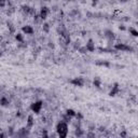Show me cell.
Wrapping results in <instances>:
<instances>
[{"label": "cell", "instance_id": "1", "mask_svg": "<svg viewBox=\"0 0 138 138\" xmlns=\"http://www.w3.org/2000/svg\"><path fill=\"white\" fill-rule=\"evenodd\" d=\"M56 133L61 138H65L68 134V123L61 120L56 125Z\"/></svg>", "mask_w": 138, "mask_h": 138}, {"label": "cell", "instance_id": "2", "mask_svg": "<svg viewBox=\"0 0 138 138\" xmlns=\"http://www.w3.org/2000/svg\"><path fill=\"white\" fill-rule=\"evenodd\" d=\"M113 48L118 52H134V49H133L131 45H128V44H126V43H122V42L116 43L113 45Z\"/></svg>", "mask_w": 138, "mask_h": 138}, {"label": "cell", "instance_id": "3", "mask_svg": "<svg viewBox=\"0 0 138 138\" xmlns=\"http://www.w3.org/2000/svg\"><path fill=\"white\" fill-rule=\"evenodd\" d=\"M43 108V101L42 100H36L35 103H32L30 105V110L32 111L33 113H40L41 110Z\"/></svg>", "mask_w": 138, "mask_h": 138}, {"label": "cell", "instance_id": "4", "mask_svg": "<svg viewBox=\"0 0 138 138\" xmlns=\"http://www.w3.org/2000/svg\"><path fill=\"white\" fill-rule=\"evenodd\" d=\"M69 83H71L72 85L74 86H78V87H82L85 83V80L83 79L82 77H77V78H74V79L69 80Z\"/></svg>", "mask_w": 138, "mask_h": 138}, {"label": "cell", "instance_id": "5", "mask_svg": "<svg viewBox=\"0 0 138 138\" xmlns=\"http://www.w3.org/2000/svg\"><path fill=\"white\" fill-rule=\"evenodd\" d=\"M120 92H121V88L119 86V83H113V85L111 86V91L109 92V96H117L120 94Z\"/></svg>", "mask_w": 138, "mask_h": 138}, {"label": "cell", "instance_id": "6", "mask_svg": "<svg viewBox=\"0 0 138 138\" xmlns=\"http://www.w3.org/2000/svg\"><path fill=\"white\" fill-rule=\"evenodd\" d=\"M49 13H50V9H49L48 7H42V8H41L40 12H39V15H40L41 20H42V21H44V20H46V19H48V15H49Z\"/></svg>", "mask_w": 138, "mask_h": 138}, {"label": "cell", "instance_id": "7", "mask_svg": "<svg viewBox=\"0 0 138 138\" xmlns=\"http://www.w3.org/2000/svg\"><path fill=\"white\" fill-rule=\"evenodd\" d=\"M85 49H86L87 52H94L96 50V46H95V43L94 41L92 40V39H88V41L86 42V44H85Z\"/></svg>", "mask_w": 138, "mask_h": 138}, {"label": "cell", "instance_id": "8", "mask_svg": "<svg viewBox=\"0 0 138 138\" xmlns=\"http://www.w3.org/2000/svg\"><path fill=\"white\" fill-rule=\"evenodd\" d=\"M22 32H23V33H25V35L32 36V33L35 32V29L32 28V26H30V25H25V26H23V27H22Z\"/></svg>", "mask_w": 138, "mask_h": 138}, {"label": "cell", "instance_id": "9", "mask_svg": "<svg viewBox=\"0 0 138 138\" xmlns=\"http://www.w3.org/2000/svg\"><path fill=\"white\" fill-rule=\"evenodd\" d=\"M10 103H11V100H10L9 98L7 97V96H4V95L0 96V106H2V107H8V106L10 105Z\"/></svg>", "mask_w": 138, "mask_h": 138}, {"label": "cell", "instance_id": "10", "mask_svg": "<svg viewBox=\"0 0 138 138\" xmlns=\"http://www.w3.org/2000/svg\"><path fill=\"white\" fill-rule=\"evenodd\" d=\"M26 125H27L28 128H32L33 125H35V119H33V116L32 114H29L27 118V121H26Z\"/></svg>", "mask_w": 138, "mask_h": 138}, {"label": "cell", "instance_id": "11", "mask_svg": "<svg viewBox=\"0 0 138 138\" xmlns=\"http://www.w3.org/2000/svg\"><path fill=\"white\" fill-rule=\"evenodd\" d=\"M105 37L108 39V40H110V41H113L114 40V38H116V33H114L112 30H105Z\"/></svg>", "mask_w": 138, "mask_h": 138}, {"label": "cell", "instance_id": "12", "mask_svg": "<svg viewBox=\"0 0 138 138\" xmlns=\"http://www.w3.org/2000/svg\"><path fill=\"white\" fill-rule=\"evenodd\" d=\"M28 134H29V128L28 127H23V128H21L17 132V136H21V137L28 136Z\"/></svg>", "mask_w": 138, "mask_h": 138}, {"label": "cell", "instance_id": "13", "mask_svg": "<svg viewBox=\"0 0 138 138\" xmlns=\"http://www.w3.org/2000/svg\"><path fill=\"white\" fill-rule=\"evenodd\" d=\"M14 38H15V40L17 41V43H20V42H24V41H25V38H24V33H21V32H17V33H15Z\"/></svg>", "mask_w": 138, "mask_h": 138}, {"label": "cell", "instance_id": "14", "mask_svg": "<svg viewBox=\"0 0 138 138\" xmlns=\"http://www.w3.org/2000/svg\"><path fill=\"white\" fill-rule=\"evenodd\" d=\"M95 64L97 65V66H103V67H107V68H109V67L111 66V64L107 61H98V62H96Z\"/></svg>", "mask_w": 138, "mask_h": 138}, {"label": "cell", "instance_id": "15", "mask_svg": "<svg viewBox=\"0 0 138 138\" xmlns=\"http://www.w3.org/2000/svg\"><path fill=\"white\" fill-rule=\"evenodd\" d=\"M74 135L77 137H82L83 135H84V131L81 128V126L80 127H75V129H74Z\"/></svg>", "mask_w": 138, "mask_h": 138}, {"label": "cell", "instance_id": "16", "mask_svg": "<svg viewBox=\"0 0 138 138\" xmlns=\"http://www.w3.org/2000/svg\"><path fill=\"white\" fill-rule=\"evenodd\" d=\"M93 84H94L95 87H97L98 90H100V88H101V80L98 77H96L94 79V81H93Z\"/></svg>", "mask_w": 138, "mask_h": 138}, {"label": "cell", "instance_id": "17", "mask_svg": "<svg viewBox=\"0 0 138 138\" xmlns=\"http://www.w3.org/2000/svg\"><path fill=\"white\" fill-rule=\"evenodd\" d=\"M30 8L29 6H27V4H24V6H22V12L24 13L25 15H29V12H30Z\"/></svg>", "mask_w": 138, "mask_h": 138}, {"label": "cell", "instance_id": "18", "mask_svg": "<svg viewBox=\"0 0 138 138\" xmlns=\"http://www.w3.org/2000/svg\"><path fill=\"white\" fill-rule=\"evenodd\" d=\"M42 32L44 33L50 32V24H49V23H43L42 24Z\"/></svg>", "mask_w": 138, "mask_h": 138}, {"label": "cell", "instance_id": "19", "mask_svg": "<svg viewBox=\"0 0 138 138\" xmlns=\"http://www.w3.org/2000/svg\"><path fill=\"white\" fill-rule=\"evenodd\" d=\"M7 25H8V28H9V32L10 33H14L15 32V27L13 25L12 22H7Z\"/></svg>", "mask_w": 138, "mask_h": 138}, {"label": "cell", "instance_id": "20", "mask_svg": "<svg viewBox=\"0 0 138 138\" xmlns=\"http://www.w3.org/2000/svg\"><path fill=\"white\" fill-rule=\"evenodd\" d=\"M66 114L69 117H71V118H74L75 116V111L74 110V109H67L66 110Z\"/></svg>", "mask_w": 138, "mask_h": 138}, {"label": "cell", "instance_id": "21", "mask_svg": "<svg viewBox=\"0 0 138 138\" xmlns=\"http://www.w3.org/2000/svg\"><path fill=\"white\" fill-rule=\"evenodd\" d=\"M128 32H129V33H131L132 36H134V37H137V36H138V32L135 29L134 27H129L128 28Z\"/></svg>", "mask_w": 138, "mask_h": 138}, {"label": "cell", "instance_id": "22", "mask_svg": "<svg viewBox=\"0 0 138 138\" xmlns=\"http://www.w3.org/2000/svg\"><path fill=\"white\" fill-rule=\"evenodd\" d=\"M17 48L19 49H26L27 48V42H20V43H17Z\"/></svg>", "mask_w": 138, "mask_h": 138}, {"label": "cell", "instance_id": "23", "mask_svg": "<svg viewBox=\"0 0 138 138\" xmlns=\"http://www.w3.org/2000/svg\"><path fill=\"white\" fill-rule=\"evenodd\" d=\"M74 118L77 120H79V121H82V120H83V114L81 112H75Z\"/></svg>", "mask_w": 138, "mask_h": 138}, {"label": "cell", "instance_id": "24", "mask_svg": "<svg viewBox=\"0 0 138 138\" xmlns=\"http://www.w3.org/2000/svg\"><path fill=\"white\" fill-rule=\"evenodd\" d=\"M78 52H80V53H82V54H85L86 53V49H85V46H80L79 49H78Z\"/></svg>", "mask_w": 138, "mask_h": 138}, {"label": "cell", "instance_id": "25", "mask_svg": "<svg viewBox=\"0 0 138 138\" xmlns=\"http://www.w3.org/2000/svg\"><path fill=\"white\" fill-rule=\"evenodd\" d=\"M7 6V0H0V8H4Z\"/></svg>", "mask_w": 138, "mask_h": 138}, {"label": "cell", "instance_id": "26", "mask_svg": "<svg viewBox=\"0 0 138 138\" xmlns=\"http://www.w3.org/2000/svg\"><path fill=\"white\" fill-rule=\"evenodd\" d=\"M80 46H81V45H80V43L78 42V41H77V42H74V50H78V49H79Z\"/></svg>", "mask_w": 138, "mask_h": 138}, {"label": "cell", "instance_id": "27", "mask_svg": "<svg viewBox=\"0 0 138 138\" xmlns=\"http://www.w3.org/2000/svg\"><path fill=\"white\" fill-rule=\"evenodd\" d=\"M119 29H120V30H125L126 28H125V26H124V25H120V26H119Z\"/></svg>", "mask_w": 138, "mask_h": 138}, {"label": "cell", "instance_id": "28", "mask_svg": "<svg viewBox=\"0 0 138 138\" xmlns=\"http://www.w3.org/2000/svg\"><path fill=\"white\" fill-rule=\"evenodd\" d=\"M120 136H122V137H125V136H126V132H125V131H123L122 133H120Z\"/></svg>", "mask_w": 138, "mask_h": 138}, {"label": "cell", "instance_id": "29", "mask_svg": "<svg viewBox=\"0 0 138 138\" xmlns=\"http://www.w3.org/2000/svg\"><path fill=\"white\" fill-rule=\"evenodd\" d=\"M86 136L87 137H94L95 134H93V133H88V134H86Z\"/></svg>", "mask_w": 138, "mask_h": 138}, {"label": "cell", "instance_id": "30", "mask_svg": "<svg viewBox=\"0 0 138 138\" xmlns=\"http://www.w3.org/2000/svg\"><path fill=\"white\" fill-rule=\"evenodd\" d=\"M98 129H99V132H105V129H106V128H105V127H103V126H100Z\"/></svg>", "mask_w": 138, "mask_h": 138}, {"label": "cell", "instance_id": "31", "mask_svg": "<svg viewBox=\"0 0 138 138\" xmlns=\"http://www.w3.org/2000/svg\"><path fill=\"white\" fill-rule=\"evenodd\" d=\"M49 46H50V48H52V49H54V44H53V42H49Z\"/></svg>", "mask_w": 138, "mask_h": 138}, {"label": "cell", "instance_id": "32", "mask_svg": "<svg viewBox=\"0 0 138 138\" xmlns=\"http://www.w3.org/2000/svg\"><path fill=\"white\" fill-rule=\"evenodd\" d=\"M2 55H3V52H2V51H1V50H0V57H1V56H2Z\"/></svg>", "mask_w": 138, "mask_h": 138}, {"label": "cell", "instance_id": "33", "mask_svg": "<svg viewBox=\"0 0 138 138\" xmlns=\"http://www.w3.org/2000/svg\"><path fill=\"white\" fill-rule=\"evenodd\" d=\"M120 1H121V2H126L127 0H120Z\"/></svg>", "mask_w": 138, "mask_h": 138}, {"label": "cell", "instance_id": "34", "mask_svg": "<svg viewBox=\"0 0 138 138\" xmlns=\"http://www.w3.org/2000/svg\"><path fill=\"white\" fill-rule=\"evenodd\" d=\"M93 1H94V2H96V1H98V0H93Z\"/></svg>", "mask_w": 138, "mask_h": 138}]
</instances>
